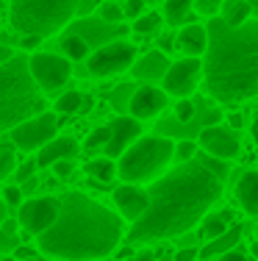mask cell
<instances>
[{
	"label": "cell",
	"instance_id": "cell-1",
	"mask_svg": "<svg viewBox=\"0 0 258 261\" xmlns=\"http://www.w3.org/2000/svg\"><path fill=\"white\" fill-rule=\"evenodd\" d=\"M225 167L211 156H194L192 161L167 170L147 186L150 206L128 228L131 245L183 236L208 217V208L222 197Z\"/></svg>",
	"mask_w": 258,
	"mask_h": 261
},
{
	"label": "cell",
	"instance_id": "cell-2",
	"mask_svg": "<svg viewBox=\"0 0 258 261\" xmlns=\"http://www.w3.org/2000/svg\"><path fill=\"white\" fill-rule=\"evenodd\" d=\"M59 203V220L36 236L42 256L56 261H100L120 247L125 228L117 211L75 189L64 192Z\"/></svg>",
	"mask_w": 258,
	"mask_h": 261
},
{
	"label": "cell",
	"instance_id": "cell-3",
	"mask_svg": "<svg viewBox=\"0 0 258 261\" xmlns=\"http://www.w3.org/2000/svg\"><path fill=\"white\" fill-rule=\"evenodd\" d=\"M208 50L203 59L206 92L219 103H242L258 95V20L228 25L222 17L208 22Z\"/></svg>",
	"mask_w": 258,
	"mask_h": 261
},
{
	"label": "cell",
	"instance_id": "cell-4",
	"mask_svg": "<svg viewBox=\"0 0 258 261\" xmlns=\"http://www.w3.org/2000/svg\"><path fill=\"white\" fill-rule=\"evenodd\" d=\"M42 111H45V95L31 75L28 56L14 53L0 67V130H11Z\"/></svg>",
	"mask_w": 258,
	"mask_h": 261
},
{
	"label": "cell",
	"instance_id": "cell-5",
	"mask_svg": "<svg viewBox=\"0 0 258 261\" xmlns=\"http://www.w3.org/2000/svg\"><path fill=\"white\" fill-rule=\"evenodd\" d=\"M175 159V142L164 134L153 136H139L120 159H117V178L122 184H147L161 178L169 170Z\"/></svg>",
	"mask_w": 258,
	"mask_h": 261
},
{
	"label": "cell",
	"instance_id": "cell-6",
	"mask_svg": "<svg viewBox=\"0 0 258 261\" xmlns=\"http://www.w3.org/2000/svg\"><path fill=\"white\" fill-rule=\"evenodd\" d=\"M81 0H11L9 3V20L17 34H34L47 36L59 34L78 17Z\"/></svg>",
	"mask_w": 258,
	"mask_h": 261
},
{
	"label": "cell",
	"instance_id": "cell-7",
	"mask_svg": "<svg viewBox=\"0 0 258 261\" xmlns=\"http://www.w3.org/2000/svg\"><path fill=\"white\" fill-rule=\"evenodd\" d=\"M136 59H139V53H136L133 42L114 39V42H108V45H103V47L89 53L86 72L95 78H114V75H122V72H131Z\"/></svg>",
	"mask_w": 258,
	"mask_h": 261
},
{
	"label": "cell",
	"instance_id": "cell-8",
	"mask_svg": "<svg viewBox=\"0 0 258 261\" xmlns=\"http://www.w3.org/2000/svg\"><path fill=\"white\" fill-rule=\"evenodd\" d=\"M28 67H31V75H34L42 95L59 92L61 86H67L72 78V61L61 53L34 50L28 56Z\"/></svg>",
	"mask_w": 258,
	"mask_h": 261
},
{
	"label": "cell",
	"instance_id": "cell-9",
	"mask_svg": "<svg viewBox=\"0 0 258 261\" xmlns=\"http://www.w3.org/2000/svg\"><path fill=\"white\" fill-rule=\"evenodd\" d=\"M59 136V114L56 111H42L11 128V145L22 153H36Z\"/></svg>",
	"mask_w": 258,
	"mask_h": 261
},
{
	"label": "cell",
	"instance_id": "cell-10",
	"mask_svg": "<svg viewBox=\"0 0 258 261\" xmlns=\"http://www.w3.org/2000/svg\"><path fill=\"white\" fill-rule=\"evenodd\" d=\"M59 197H31V200H25L20 208H17V222H20V228L25 231L28 236H42L47 231V228L53 225V222L59 220Z\"/></svg>",
	"mask_w": 258,
	"mask_h": 261
},
{
	"label": "cell",
	"instance_id": "cell-11",
	"mask_svg": "<svg viewBox=\"0 0 258 261\" xmlns=\"http://www.w3.org/2000/svg\"><path fill=\"white\" fill-rule=\"evenodd\" d=\"M203 78V61L194 59V56H186L181 61H172L167 75L161 81V89L167 92L175 100H183V97H192L194 89H197Z\"/></svg>",
	"mask_w": 258,
	"mask_h": 261
},
{
	"label": "cell",
	"instance_id": "cell-12",
	"mask_svg": "<svg viewBox=\"0 0 258 261\" xmlns=\"http://www.w3.org/2000/svg\"><path fill=\"white\" fill-rule=\"evenodd\" d=\"M64 31L78 34V36L86 42V45L92 47V50H97V47L108 45V42H114V39H125V34H128L125 25H111V22L100 20L97 14H92V17H78V20H72Z\"/></svg>",
	"mask_w": 258,
	"mask_h": 261
},
{
	"label": "cell",
	"instance_id": "cell-13",
	"mask_svg": "<svg viewBox=\"0 0 258 261\" xmlns=\"http://www.w3.org/2000/svg\"><path fill=\"white\" fill-rule=\"evenodd\" d=\"M197 145L206 150V156L211 159H236L242 153V142H239V134L231 125H206L200 128Z\"/></svg>",
	"mask_w": 258,
	"mask_h": 261
},
{
	"label": "cell",
	"instance_id": "cell-14",
	"mask_svg": "<svg viewBox=\"0 0 258 261\" xmlns=\"http://www.w3.org/2000/svg\"><path fill=\"white\" fill-rule=\"evenodd\" d=\"M167 92L158 89L153 84H145V86H136L128 97V111H131L133 120L145 122V120H156L164 109H167Z\"/></svg>",
	"mask_w": 258,
	"mask_h": 261
},
{
	"label": "cell",
	"instance_id": "cell-15",
	"mask_svg": "<svg viewBox=\"0 0 258 261\" xmlns=\"http://www.w3.org/2000/svg\"><path fill=\"white\" fill-rule=\"evenodd\" d=\"M108 128H111V136H108L106 147H103V153H106L108 159H120L122 153L128 150V147L133 145V142L142 136V122L133 120L131 114L128 117H117V120L108 122Z\"/></svg>",
	"mask_w": 258,
	"mask_h": 261
},
{
	"label": "cell",
	"instance_id": "cell-16",
	"mask_svg": "<svg viewBox=\"0 0 258 261\" xmlns=\"http://www.w3.org/2000/svg\"><path fill=\"white\" fill-rule=\"evenodd\" d=\"M111 197H114L117 214H120L122 220H128V222H136L147 211V206H150L147 189H142L139 184H120Z\"/></svg>",
	"mask_w": 258,
	"mask_h": 261
},
{
	"label": "cell",
	"instance_id": "cell-17",
	"mask_svg": "<svg viewBox=\"0 0 258 261\" xmlns=\"http://www.w3.org/2000/svg\"><path fill=\"white\" fill-rule=\"evenodd\" d=\"M172 61L167 59V53L161 50H150L145 56H139L136 61H133L131 67V75L136 81H142V84H156V81H164V75H167Z\"/></svg>",
	"mask_w": 258,
	"mask_h": 261
},
{
	"label": "cell",
	"instance_id": "cell-18",
	"mask_svg": "<svg viewBox=\"0 0 258 261\" xmlns=\"http://www.w3.org/2000/svg\"><path fill=\"white\" fill-rule=\"evenodd\" d=\"M175 47L183 50V56H206L208 50V28L206 25H197V22H186L175 36Z\"/></svg>",
	"mask_w": 258,
	"mask_h": 261
},
{
	"label": "cell",
	"instance_id": "cell-19",
	"mask_svg": "<svg viewBox=\"0 0 258 261\" xmlns=\"http://www.w3.org/2000/svg\"><path fill=\"white\" fill-rule=\"evenodd\" d=\"M78 153V142L72 139V136H56L53 142H47L42 150H36V167H42V170H47V167L59 164V161L64 159H75Z\"/></svg>",
	"mask_w": 258,
	"mask_h": 261
},
{
	"label": "cell",
	"instance_id": "cell-20",
	"mask_svg": "<svg viewBox=\"0 0 258 261\" xmlns=\"http://www.w3.org/2000/svg\"><path fill=\"white\" fill-rule=\"evenodd\" d=\"M236 200L244 214L258 217V170L242 172V178L236 181Z\"/></svg>",
	"mask_w": 258,
	"mask_h": 261
},
{
	"label": "cell",
	"instance_id": "cell-21",
	"mask_svg": "<svg viewBox=\"0 0 258 261\" xmlns=\"http://www.w3.org/2000/svg\"><path fill=\"white\" fill-rule=\"evenodd\" d=\"M239 239H242V225H233V228H228V231H225L222 236H217V239L206 242V245L200 247V258H219L222 253L236 250Z\"/></svg>",
	"mask_w": 258,
	"mask_h": 261
},
{
	"label": "cell",
	"instance_id": "cell-22",
	"mask_svg": "<svg viewBox=\"0 0 258 261\" xmlns=\"http://www.w3.org/2000/svg\"><path fill=\"white\" fill-rule=\"evenodd\" d=\"M192 9H194V0H164L161 14L169 25H186L189 20H194Z\"/></svg>",
	"mask_w": 258,
	"mask_h": 261
},
{
	"label": "cell",
	"instance_id": "cell-23",
	"mask_svg": "<svg viewBox=\"0 0 258 261\" xmlns=\"http://www.w3.org/2000/svg\"><path fill=\"white\" fill-rule=\"evenodd\" d=\"M59 47H61V56H67L70 61H86L92 53V47L86 45L78 34H70V31H64L59 39Z\"/></svg>",
	"mask_w": 258,
	"mask_h": 261
},
{
	"label": "cell",
	"instance_id": "cell-24",
	"mask_svg": "<svg viewBox=\"0 0 258 261\" xmlns=\"http://www.w3.org/2000/svg\"><path fill=\"white\" fill-rule=\"evenodd\" d=\"M219 17H222L228 25H244V22L253 17V6L247 0H225L222 9H219Z\"/></svg>",
	"mask_w": 258,
	"mask_h": 261
},
{
	"label": "cell",
	"instance_id": "cell-25",
	"mask_svg": "<svg viewBox=\"0 0 258 261\" xmlns=\"http://www.w3.org/2000/svg\"><path fill=\"white\" fill-rule=\"evenodd\" d=\"M83 170H86V175L95 178V181H100V184H111L114 178H117V161H114V159H108V156H100V159L86 161Z\"/></svg>",
	"mask_w": 258,
	"mask_h": 261
},
{
	"label": "cell",
	"instance_id": "cell-26",
	"mask_svg": "<svg viewBox=\"0 0 258 261\" xmlns=\"http://www.w3.org/2000/svg\"><path fill=\"white\" fill-rule=\"evenodd\" d=\"M83 103H86V95H81L78 89H70V92H61L56 97V114H78V111H83Z\"/></svg>",
	"mask_w": 258,
	"mask_h": 261
},
{
	"label": "cell",
	"instance_id": "cell-27",
	"mask_svg": "<svg viewBox=\"0 0 258 261\" xmlns=\"http://www.w3.org/2000/svg\"><path fill=\"white\" fill-rule=\"evenodd\" d=\"M228 228H231L228 225V214H211V217H206L203 225H200V239L211 242V239H217V236H222Z\"/></svg>",
	"mask_w": 258,
	"mask_h": 261
},
{
	"label": "cell",
	"instance_id": "cell-28",
	"mask_svg": "<svg viewBox=\"0 0 258 261\" xmlns=\"http://www.w3.org/2000/svg\"><path fill=\"white\" fill-rule=\"evenodd\" d=\"M161 22H164V14H158V11H145L139 20H133V34H139V36L156 34V31L161 28Z\"/></svg>",
	"mask_w": 258,
	"mask_h": 261
},
{
	"label": "cell",
	"instance_id": "cell-29",
	"mask_svg": "<svg viewBox=\"0 0 258 261\" xmlns=\"http://www.w3.org/2000/svg\"><path fill=\"white\" fill-rule=\"evenodd\" d=\"M17 225H20V222H11V220H6L3 225H0V256H11V250L20 247V239H17V233H14Z\"/></svg>",
	"mask_w": 258,
	"mask_h": 261
},
{
	"label": "cell",
	"instance_id": "cell-30",
	"mask_svg": "<svg viewBox=\"0 0 258 261\" xmlns=\"http://www.w3.org/2000/svg\"><path fill=\"white\" fill-rule=\"evenodd\" d=\"M14 170H17V147L0 142V181L14 175Z\"/></svg>",
	"mask_w": 258,
	"mask_h": 261
},
{
	"label": "cell",
	"instance_id": "cell-31",
	"mask_svg": "<svg viewBox=\"0 0 258 261\" xmlns=\"http://www.w3.org/2000/svg\"><path fill=\"white\" fill-rule=\"evenodd\" d=\"M97 17L106 20V22H111V25H122L125 11H122V3H117V0H103L100 9H97Z\"/></svg>",
	"mask_w": 258,
	"mask_h": 261
},
{
	"label": "cell",
	"instance_id": "cell-32",
	"mask_svg": "<svg viewBox=\"0 0 258 261\" xmlns=\"http://www.w3.org/2000/svg\"><path fill=\"white\" fill-rule=\"evenodd\" d=\"M108 136H111V128H108V125H100V128H95L89 136H86L83 147H86V150H100V153H103V147H106Z\"/></svg>",
	"mask_w": 258,
	"mask_h": 261
},
{
	"label": "cell",
	"instance_id": "cell-33",
	"mask_svg": "<svg viewBox=\"0 0 258 261\" xmlns=\"http://www.w3.org/2000/svg\"><path fill=\"white\" fill-rule=\"evenodd\" d=\"M0 197H3V203L9 208H20L22 203H25V200H22V197H25V192H22V186H17V184L3 186V195H0Z\"/></svg>",
	"mask_w": 258,
	"mask_h": 261
},
{
	"label": "cell",
	"instance_id": "cell-34",
	"mask_svg": "<svg viewBox=\"0 0 258 261\" xmlns=\"http://www.w3.org/2000/svg\"><path fill=\"white\" fill-rule=\"evenodd\" d=\"M197 142H192V139H183V142H175V159L181 161H192L194 156H197Z\"/></svg>",
	"mask_w": 258,
	"mask_h": 261
},
{
	"label": "cell",
	"instance_id": "cell-35",
	"mask_svg": "<svg viewBox=\"0 0 258 261\" xmlns=\"http://www.w3.org/2000/svg\"><path fill=\"white\" fill-rule=\"evenodd\" d=\"M194 114H197V109H194V103L189 100V97H183V100L175 103V117H178V122H192Z\"/></svg>",
	"mask_w": 258,
	"mask_h": 261
},
{
	"label": "cell",
	"instance_id": "cell-36",
	"mask_svg": "<svg viewBox=\"0 0 258 261\" xmlns=\"http://www.w3.org/2000/svg\"><path fill=\"white\" fill-rule=\"evenodd\" d=\"M36 170H39V167H36V159H28V161H22V164H17V170H14V184L31 181Z\"/></svg>",
	"mask_w": 258,
	"mask_h": 261
},
{
	"label": "cell",
	"instance_id": "cell-37",
	"mask_svg": "<svg viewBox=\"0 0 258 261\" xmlns=\"http://www.w3.org/2000/svg\"><path fill=\"white\" fill-rule=\"evenodd\" d=\"M145 0H125L122 3V11H125V20H139L145 14Z\"/></svg>",
	"mask_w": 258,
	"mask_h": 261
},
{
	"label": "cell",
	"instance_id": "cell-38",
	"mask_svg": "<svg viewBox=\"0 0 258 261\" xmlns=\"http://www.w3.org/2000/svg\"><path fill=\"white\" fill-rule=\"evenodd\" d=\"M225 0H194V9L200 11V14H208V17H217L219 9H222Z\"/></svg>",
	"mask_w": 258,
	"mask_h": 261
},
{
	"label": "cell",
	"instance_id": "cell-39",
	"mask_svg": "<svg viewBox=\"0 0 258 261\" xmlns=\"http://www.w3.org/2000/svg\"><path fill=\"white\" fill-rule=\"evenodd\" d=\"M50 170L67 181V178H72V172H75V159H64V161H59V164H53Z\"/></svg>",
	"mask_w": 258,
	"mask_h": 261
},
{
	"label": "cell",
	"instance_id": "cell-40",
	"mask_svg": "<svg viewBox=\"0 0 258 261\" xmlns=\"http://www.w3.org/2000/svg\"><path fill=\"white\" fill-rule=\"evenodd\" d=\"M175 261H200V247L197 245H186L175 253Z\"/></svg>",
	"mask_w": 258,
	"mask_h": 261
},
{
	"label": "cell",
	"instance_id": "cell-41",
	"mask_svg": "<svg viewBox=\"0 0 258 261\" xmlns=\"http://www.w3.org/2000/svg\"><path fill=\"white\" fill-rule=\"evenodd\" d=\"M97 9H100V0H81L78 3V17H92L97 14Z\"/></svg>",
	"mask_w": 258,
	"mask_h": 261
},
{
	"label": "cell",
	"instance_id": "cell-42",
	"mask_svg": "<svg viewBox=\"0 0 258 261\" xmlns=\"http://www.w3.org/2000/svg\"><path fill=\"white\" fill-rule=\"evenodd\" d=\"M20 42H22V47H25V50H36V47H39V42H45V39H42V36H34V34H22Z\"/></svg>",
	"mask_w": 258,
	"mask_h": 261
},
{
	"label": "cell",
	"instance_id": "cell-43",
	"mask_svg": "<svg viewBox=\"0 0 258 261\" xmlns=\"http://www.w3.org/2000/svg\"><path fill=\"white\" fill-rule=\"evenodd\" d=\"M217 261H250V258L244 256L242 250H228V253H222V256H219Z\"/></svg>",
	"mask_w": 258,
	"mask_h": 261
},
{
	"label": "cell",
	"instance_id": "cell-44",
	"mask_svg": "<svg viewBox=\"0 0 258 261\" xmlns=\"http://www.w3.org/2000/svg\"><path fill=\"white\" fill-rule=\"evenodd\" d=\"M172 47H175V36H161V42H158V50H161V53H169Z\"/></svg>",
	"mask_w": 258,
	"mask_h": 261
},
{
	"label": "cell",
	"instance_id": "cell-45",
	"mask_svg": "<svg viewBox=\"0 0 258 261\" xmlns=\"http://www.w3.org/2000/svg\"><path fill=\"white\" fill-rule=\"evenodd\" d=\"M11 56H14V50H11V47H9V45H6V42H0V67H3V64H6V61H9V59H11Z\"/></svg>",
	"mask_w": 258,
	"mask_h": 261
},
{
	"label": "cell",
	"instance_id": "cell-46",
	"mask_svg": "<svg viewBox=\"0 0 258 261\" xmlns=\"http://www.w3.org/2000/svg\"><path fill=\"white\" fill-rule=\"evenodd\" d=\"M9 211H11V208L6 206V203H3V197H0V225H3L6 220H9Z\"/></svg>",
	"mask_w": 258,
	"mask_h": 261
},
{
	"label": "cell",
	"instance_id": "cell-47",
	"mask_svg": "<svg viewBox=\"0 0 258 261\" xmlns=\"http://www.w3.org/2000/svg\"><path fill=\"white\" fill-rule=\"evenodd\" d=\"M228 122H231V128L236 130V128H242V122H244V120H242V114H231V117H228Z\"/></svg>",
	"mask_w": 258,
	"mask_h": 261
},
{
	"label": "cell",
	"instance_id": "cell-48",
	"mask_svg": "<svg viewBox=\"0 0 258 261\" xmlns=\"http://www.w3.org/2000/svg\"><path fill=\"white\" fill-rule=\"evenodd\" d=\"M133 261H156V253H153V250H145V253H139Z\"/></svg>",
	"mask_w": 258,
	"mask_h": 261
},
{
	"label": "cell",
	"instance_id": "cell-49",
	"mask_svg": "<svg viewBox=\"0 0 258 261\" xmlns=\"http://www.w3.org/2000/svg\"><path fill=\"white\" fill-rule=\"evenodd\" d=\"M250 136H253V142L258 145V117L253 120V125H250Z\"/></svg>",
	"mask_w": 258,
	"mask_h": 261
},
{
	"label": "cell",
	"instance_id": "cell-50",
	"mask_svg": "<svg viewBox=\"0 0 258 261\" xmlns=\"http://www.w3.org/2000/svg\"><path fill=\"white\" fill-rule=\"evenodd\" d=\"M247 3H250V6H253V14L258 17V0H247Z\"/></svg>",
	"mask_w": 258,
	"mask_h": 261
},
{
	"label": "cell",
	"instance_id": "cell-51",
	"mask_svg": "<svg viewBox=\"0 0 258 261\" xmlns=\"http://www.w3.org/2000/svg\"><path fill=\"white\" fill-rule=\"evenodd\" d=\"M253 258H255V261H258V239H255V242H253Z\"/></svg>",
	"mask_w": 258,
	"mask_h": 261
},
{
	"label": "cell",
	"instance_id": "cell-52",
	"mask_svg": "<svg viewBox=\"0 0 258 261\" xmlns=\"http://www.w3.org/2000/svg\"><path fill=\"white\" fill-rule=\"evenodd\" d=\"M145 3H164V0H145Z\"/></svg>",
	"mask_w": 258,
	"mask_h": 261
},
{
	"label": "cell",
	"instance_id": "cell-53",
	"mask_svg": "<svg viewBox=\"0 0 258 261\" xmlns=\"http://www.w3.org/2000/svg\"><path fill=\"white\" fill-rule=\"evenodd\" d=\"M200 261H214V258H200Z\"/></svg>",
	"mask_w": 258,
	"mask_h": 261
},
{
	"label": "cell",
	"instance_id": "cell-54",
	"mask_svg": "<svg viewBox=\"0 0 258 261\" xmlns=\"http://www.w3.org/2000/svg\"><path fill=\"white\" fill-rule=\"evenodd\" d=\"M100 261H108V258H100Z\"/></svg>",
	"mask_w": 258,
	"mask_h": 261
},
{
	"label": "cell",
	"instance_id": "cell-55",
	"mask_svg": "<svg viewBox=\"0 0 258 261\" xmlns=\"http://www.w3.org/2000/svg\"><path fill=\"white\" fill-rule=\"evenodd\" d=\"M0 195H3V189H0Z\"/></svg>",
	"mask_w": 258,
	"mask_h": 261
}]
</instances>
